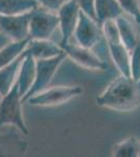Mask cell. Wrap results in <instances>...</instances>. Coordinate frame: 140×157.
Wrapping results in <instances>:
<instances>
[{"mask_svg": "<svg viewBox=\"0 0 140 157\" xmlns=\"http://www.w3.org/2000/svg\"><path fill=\"white\" fill-rule=\"evenodd\" d=\"M99 107L118 112H130L140 106V81L119 73L95 98Z\"/></svg>", "mask_w": 140, "mask_h": 157, "instance_id": "obj_1", "label": "cell"}, {"mask_svg": "<svg viewBox=\"0 0 140 157\" xmlns=\"http://www.w3.org/2000/svg\"><path fill=\"white\" fill-rule=\"evenodd\" d=\"M22 95L17 82L0 101V129L4 126L17 128L23 135H28L29 131L25 124L22 112Z\"/></svg>", "mask_w": 140, "mask_h": 157, "instance_id": "obj_2", "label": "cell"}, {"mask_svg": "<svg viewBox=\"0 0 140 157\" xmlns=\"http://www.w3.org/2000/svg\"><path fill=\"white\" fill-rule=\"evenodd\" d=\"M83 93V88L78 85L55 86L30 97L26 101L30 106L35 107H53L67 103Z\"/></svg>", "mask_w": 140, "mask_h": 157, "instance_id": "obj_3", "label": "cell"}, {"mask_svg": "<svg viewBox=\"0 0 140 157\" xmlns=\"http://www.w3.org/2000/svg\"><path fill=\"white\" fill-rule=\"evenodd\" d=\"M59 29V16L55 12L38 6L32 11L29 20V39H50Z\"/></svg>", "mask_w": 140, "mask_h": 157, "instance_id": "obj_4", "label": "cell"}, {"mask_svg": "<svg viewBox=\"0 0 140 157\" xmlns=\"http://www.w3.org/2000/svg\"><path fill=\"white\" fill-rule=\"evenodd\" d=\"M67 57L65 52L63 54L55 56L53 58L49 59H41V60H36L37 61V65H36V78L35 82L32 84L30 90L27 92V94L22 98L23 102H26L27 100L32 97V95L37 94V93L41 92L48 88L50 82L52 81L55 77V72Z\"/></svg>", "mask_w": 140, "mask_h": 157, "instance_id": "obj_5", "label": "cell"}, {"mask_svg": "<svg viewBox=\"0 0 140 157\" xmlns=\"http://www.w3.org/2000/svg\"><path fill=\"white\" fill-rule=\"evenodd\" d=\"M73 37L78 45L92 48L104 37L101 25L98 23L97 20L81 11Z\"/></svg>", "mask_w": 140, "mask_h": 157, "instance_id": "obj_6", "label": "cell"}, {"mask_svg": "<svg viewBox=\"0 0 140 157\" xmlns=\"http://www.w3.org/2000/svg\"><path fill=\"white\" fill-rule=\"evenodd\" d=\"M62 47L66 56L81 67L91 70H106L108 67L105 61L92 52V48L81 46L78 43L72 44L70 42Z\"/></svg>", "mask_w": 140, "mask_h": 157, "instance_id": "obj_7", "label": "cell"}, {"mask_svg": "<svg viewBox=\"0 0 140 157\" xmlns=\"http://www.w3.org/2000/svg\"><path fill=\"white\" fill-rule=\"evenodd\" d=\"M32 12L19 15H0L1 33L9 36L13 41L29 39V20Z\"/></svg>", "mask_w": 140, "mask_h": 157, "instance_id": "obj_8", "label": "cell"}, {"mask_svg": "<svg viewBox=\"0 0 140 157\" xmlns=\"http://www.w3.org/2000/svg\"><path fill=\"white\" fill-rule=\"evenodd\" d=\"M80 13V6L73 0H68L57 12L59 16V29L62 35L61 46L68 44L72 39L75 27L78 25Z\"/></svg>", "mask_w": 140, "mask_h": 157, "instance_id": "obj_9", "label": "cell"}, {"mask_svg": "<svg viewBox=\"0 0 140 157\" xmlns=\"http://www.w3.org/2000/svg\"><path fill=\"white\" fill-rule=\"evenodd\" d=\"M63 52L64 50L61 44H55V42L50 41V39H29L22 54L32 56L36 60H41L53 58Z\"/></svg>", "mask_w": 140, "mask_h": 157, "instance_id": "obj_10", "label": "cell"}, {"mask_svg": "<svg viewBox=\"0 0 140 157\" xmlns=\"http://www.w3.org/2000/svg\"><path fill=\"white\" fill-rule=\"evenodd\" d=\"M36 65L37 61L29 55L22 54V62L17 75V84L19 86V91L23 98L30 90L36 78Z\"/></svg>", "mask_w": 140, "mask_h": 157, "instance_id": "obj_11", "label": "cell"}, {"mask_svg": "<svg viewBox=\"0 0 140 157\" xmlns=\"http://www.w3.org/2000/svg\"><path fill=\"white\" fill-rule=\"evenodd\" d=\"M109 54L120 75L131 77V54L121 41L107 42Z\"/></svg>", "mask_w": 140, "mask_h": 157, "instance_id": "obj_12", "label": "cell"}, {"mask_svg": "<svg viewBox=\"0 0 140 157\" xmlns=\"http://www.w3.org/2000/svg\"><path fill=\"white\" fill-rule=\"evenodd\" d=\"M123 15L117 0H95V17L99 24L109 20H115Z\"/></svg>", "mask_w": 140, "mask_h": 157, "instance_id": "obj_13", "label": "cell"}, {"mask_svg": "<svg viewBox=\"0 0 140 157\" xmlns=\"http://www.w3.org/2000/svg\"><path fill=\"white\" fill-rule=\"evenodd\" d=\"M115 21L117 27H118L120 41L126 46V48L131 52L140 40L138 34H137L132 22L129 19H127L126 17H123V15H121L117 19H115Z\"/></svg>", "mask_w": 140, "mask_h": 157, "instance_id": "obj_14", "label": "cell"}, {"mask_svg": "<svg viewBox=\"0 0 140 157\" xmlns=\"http://www.w3.org/2000/svg\"><path fill=\"white\" fill-rule=\"evenodd\" d=\"M22 62V55L11 64L0 69V95L3 97L13 88L17 81V75Z\"/></svg>", "mask_w": 140, "mask_h": 157, "instance_id": "obj_15", "label": "cell"}, {"mask_svg": "<svg viewBox=\"0 0 140 157\" xmlns=\"http://www.w3.org/2000/svg\"><path fill=\"white\" fill-rule=\"evenodd\" d=\"M39 6L36 0H0V15H19Z\"/></svg>", "mask_w": 140, "mask_h": 157, "instance_id": "obj_16", "label": "cell"}, {"mask_svg": "<svg viewBox=\"0 0 140 157\" xmlns=\"http://www.w3.org/2000/svg\"><path fill=\"white\" fill-rule=\"evenodd\" d=\"M29 39L22 41H12L0 49V69L11 64L18 57L22 55Z\"/></svg>", "mask_w": 140, "mask_h": 157, "instance_id": "obj_17", "label": "cell"}, {"mask_svg": "<svg viewBox=\"0 0 140 157\" xmlns=\"http://www.w3.org/2000/svg\"><path fill=\"white\" fill-rule=\"evenodd\" d=\"M140 140L135 136L123 139L113 147L112 156L116 157H138Z\"/></svg>", "mask_w": 140, "mask_h": 157, "instance_id": "obj_18", "label": "cell"}, {"mask_svg": "<svg viewBox=\"0 0 140 157\" xmlns=\"http://www.w3.org/2000/svg\"><path fill=\"white\" fill-rule=\"evenodd\" d=\"M15 136L16 135H0V156L6 155V153L12 152V147H17L22 152L25 151L27 147V143L18 137H15Z\"/></svg>", "mask_w": 140, "mask_h": 157, "instance_id": "obj_19", "label": "cell"}, {"mask_svg": "<svg viewBox=\"0 0 140 157\" xmlns=\"http://www.w3.org/2000/svg\"><path fill=\"white\" fill-rule=\"evenodd\" d=\"M123 11L134 18L137 23H140V0H117Z\"/></svg>", "mask_w": 140, "mask_h": 157, "instance_id": "obj_20", "label": "cell"}, {"mask_svg": "<svg viewBox=\"0 0 140 157\" xmlns=\"http://www.w3.org/2000/svg\"><path fill=\"white\" fill-rule=\"evenodd\" d=\"M131 77L140 81V40L131 52Z\"/></svg>", "mask_w": 140, "mask_h": 157, "instance_id": "obj_21", "label": "cell"}, {"mask_svg": "<svg viewBox=\"0 0 140 157\" xmlns=\"http://www.w3.org/2000/svg\"><path fill=\"white\" fill-rule=\"evenodd\" d=\"M80 6L81 11H83L88 16L92 17L96 20L95 17V0H73Z\"/></svg>", "mask_w": 140, "mask_h": 157, "instance_id": "obj_22", "label": "cell"}, {"mask_svg": "<svg viewBox=\"0 0 140 157\" xmlns=\"http://www.w3.org/2000/svg\"><path fill=\"white\" fill-rule=\"evenodd\" d=\"M40 6L44 7L48 11L57 13L68 0H36Z\"/></svg>", "mask_w": 140, "mask_h": 157, "instance_id": "obj_23", "label": "cell"}, {"mask_svg": "<svg viewBox=\"0 0 140 157\" xmlns=\"http://www.w3.org/2000/svg\"><path fill=\"white\" fill-rule=\"evenodd\" d=\"M138 157H140V146H139V153H138Z\"/></svg>", "mask_w": 140, "mask_h": 157, "instance_id": "obj_24", "label": "cell"}, {"mask_svg": "<svg viewBox=\"0 0 140 157\" xmlns=\"http://www.w3.org/2000/svg\"><path fill=\"white\" fill-rule=\"evenodd\" d=\"M0 33H1V29H0Z\"/></svg>", "mask_w": 140, "mask_h": 157, "instance_id": "obj_25", "label": "cell"}]
</instances>
